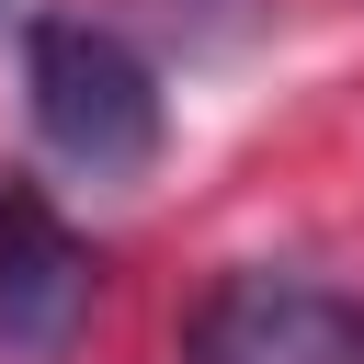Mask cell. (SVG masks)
Returning a JSON list of instances; mask_svg holds the SVG:
<instances>
[{"mask_svg": "<svg viewBox=\"0 0 364 364\" xmlns=\"http://www.w3.org/2000/svg\"><path fill=\"white\" fill-rule=\"evenodd\" d=\"M23 114H34L46 159H68L80 182H136L159 159V136H171L159 68L114 23H80V11L23 23Z\"/></svg>", "mask_w": 364, "mask_h": 364, "instance_id": "6da1fadb", "label": "cell"}, {"mask_svg": "<svg viewBox=\"0 0 364 364\" xmlns=\"http://www.w3.org/2000/svg\"><path fill=\"white\" fill-rule=\"evenodd\" d=\"M182 364H364V296L330 284V273L239 262L193 296Z\"/></svg>", "mask_w": 364, "mask_h": 364, "instance_id": "7a4b0ae2", "label": "cell"}, {"mask_svg": "<svg viewBox=\"0 0 364 364\" xmlns=\"http://www.w3.org/2000/svg\"><path fill=\"white\" fill-rule=\"evenodd\" d=\"M91 284H102L91 239L46 205L34 171H0V353H11V364L68 353L80 318H91Z\"/></svg>", "mask_w": 364, "mask_h": 364, "instance_id": "3957f363", "label": "cell"}]
</instances>
